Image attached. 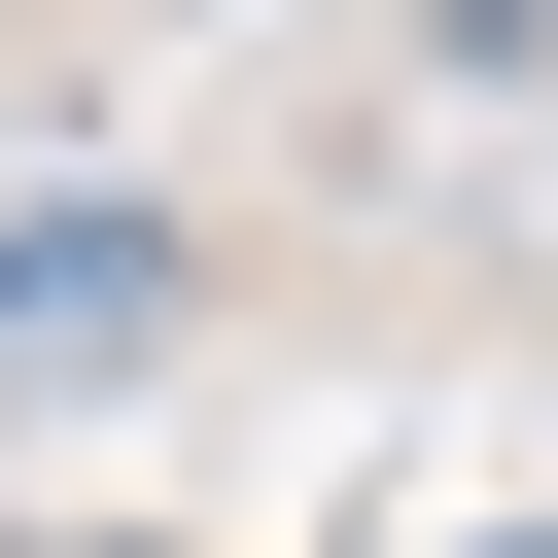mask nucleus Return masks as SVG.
<instances>
[{"mask_svg":"<svg viewBox=\"0 0 558 558\" xmlns=\"http://www.w3.org/2000/svg\"><path fill=\"white\" fill-rule=\"evenodd\" d=\"M105 349H174L140 209H0V384H105Z\"/></svg>","mask_w":558,"mask_h":558,"instance_id":"1","label":"nucleus"}]
</instances>
